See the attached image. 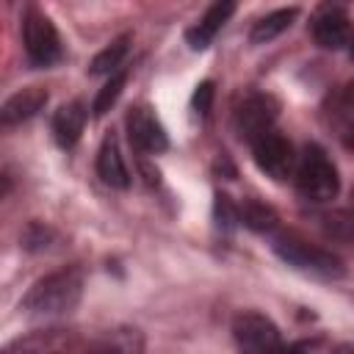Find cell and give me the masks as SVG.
I'll return each mask as SVG.
<instances>
[{
    "instance_id": "cell-1",
    "label": "cell",
    "mask_w": 354,
    "mask_h": 354,
    "mask_svg": "<svg viewBox=\"0 0 354 354\" xmlns=\"http://www.w3.org/2000/svg\"><path fill=\"white\" fill-rule=\"evenodd\" d=\"M83 296V271L77 266H66L36 279L22 296V313L30 318H61L77 307Z\"/></svg>"
},
{
    "instance_id": "cell-22",
    "label": "cell",
    "mask_w": 354,
    "mask_h": 354,
    "mask_svg": "<svg viewBox=\"0 0 354 354\" xmlns=\"http://www.w3.org/2000/svg\"><path fill=\"white\" fill-rule=\"evenodd\" d=\"M348 55H351V61H354V41H351V47H348Z\"/></svg>"
},
{
    "instance_id": "cell-17",
    "label": "cell",
    "mask_w": 354,
    "mask_h": 354,
    "mask_svg": "<svg viewBox=\"0 0 354 354\" xmlns=\"http://www.w3.org/2000/svg\"><path fill=\"white\" fill-rule=\"evenodd\" d=\"M238 221H243V227L254 230V232H271L277 227V213L274 207L257 202V199H246L241 207H238Z\"/></svg>"
},
{
    "instance_id": "cell-9",
    "label": "cell",
    "mask_w": 354,
    "mask_h": 354,
    "mask_svg": "<svg viewBox=\"0 0 354 354\" xmlns=\"http://www.w3.org/2000/svg\"><path fill=\"white\" fill-rule=\"evenodd\" d=\"M348 14L340 6H326L313 19V39L324 50H340L343 44H348Z\"/></svg>"
},
{
    "instance_id": "cell-11",
    "label": "cell",
    "mask_w": 354,
    "mask_h": 354,
    "mask_svg": "<svg viewBox=\"0 0 354 354\" xmlns=\"http://www.w3.org/2000/svg\"><path fill=\"white\" fill-rule=\"evenodd\" d=\"M326 122L335 130V136L354 149V80L346 83L335 97H329L326 105Z\"/></svg>"
},
{
    "instance_id": "cell-8",
    "label": "cell",
    "mask_w": 354,
    "mask_h": 354,
    "mask_svg": "<svg viewBox=\"0 0 354 354\" xmlns=\"http://www.w3.org/2000/svg\"><path fill=\"white\" fill-rule=\"evenodd\" d=\"M277 122V105L263 97V94H252L243 100V105L238 108V116H235V124H238V133L241 138L252 141L254 136L271 130Z\"/></svg>"
},
{
    "instance_id": "cell-18",
    "label": "cell",
    "mask_w": 354,
    "mask_h": 354,
    "mask_svg": "<svg viewBox=\"0 0 354 354\" xmlns=\"http://www.w3.org/2000/svg\"><path fill=\"white\" fill-rule=\"evenodd\" d=\"M124 83H127V69L113 72V75L105 80V86L97 91L94 105H91V113H94V116H105V113H108V111L116 105V100H119V94H122Z\"/></svg>"
},
{
    "instance_id": "cell-16",
    "label": "cell",
    "mask_w": 354,
    "mask_h": 354,
    "mask_svg": "<svg viewBox=\"0 0 354 354\" xmlns=\"http://www.w3.org/2000/svg\"><path fill=\"white\" fill-rule=\"evenodd\" d=\"M127 50H130V33H122L119 39H113L105 50H100V53L91 58L88 72H91V75H108V77H111L113 72L122 69V61H124Z\"/></svg>"
},
{
    "instance_id": "cell-4",
    "label": "cell",
    "mask_w": 354,
    "mask_h": 354,
    "mask_svg": "<svg viewBox=\"0 0 354 354\" xmlns=\"http://www.w3.org/2000/svg\"><path fill=\"white\" fill-rule=\"evenodd\" d=\"M22 44H25V55L33 66H53L61 58V39L58 30L53 25V19L39 11L36 6L25 8L22 14Z\"/></svg>"
},
{
    "instance_id": "cell-12",
    "label": "cell",
    "mask_w": 354,
    "mask_h": 354,
    "mask_svg": "<svg viewBox=\"0 0 354 354\" xmlns=\"http://www.w3.org/2000/svg\"><path fill=\"white\" fill-rule=\"evenodd\" d=\"M44 105H47V91H44L41 86H28V88L11 94V97L3 102V108H0V122H3L6 127L22 124V122H28L30 116H36Z\"/></svg>"
},
{
    "instance_id": "cell-2",
    "label": "cell",
    "mask_w": 354,
    "mask_h": 354,
    "mask_svg": "<svg viewBox=\"0 0 354 354\" xmlns=\"http://www.w3.org/2000/svg\"><path fill=\"white\" fill-rule=\"evenodd\" d=\"M296 188L307 202L324 205L332 202L340 194V174L335 160L326 155L321 144H304L299 158H296V171H293Z\"/></svg>"
},
{
    "instance_id": "cell-3",
    "label": "cell",
    "mask_w": 354,
    "mask_h": 354,
    "mask_svg": "<svg viewBox=\"0 0 354 354\" xmlns=\"http://www.w3.org/2000/svg\"><path fill=\"white\" fill-rule=\"evenodd\" d=\"M271 249L282 263H288V266H293L299 271H307V274H315V277H326V279H335V277L346 274V266H343V260L337 254H332L329 249L315 246V243H310V241H304V238H299L293 232L274 235Z\"/></svg>"
},
{
    "instance_id": "cell-5",
    "label": "cell",
    "mask_w": 354,
    "mask_h": 354,
    "mask_svg": "<svg viewBox=\"0 0 354 354\" xmlns=\"http://www.w3.org/2000/svg\"><path fill=\"white\" fill-rule=\"evenodd\" d=\"M232 337L241 354H282L285 343L277 324L254 310L238 313L232 321Z\"/></svg>"
},
{
    "instance_id": "cell-10",
    "label": "cell",
    "mask_w": 354,
    "mask_h": 354,
    "mask_svg": "<svg viewBox=\"0 0 354 354\" xmlns=\"http://www.w3.org/2000/svg\"><path fill=\"white\" fill-rule=\"evenodd\" d=\"M97 174L111 188H130V169H127L124 155L119 149L116 133L102 136V144L97 149Z\"/></svg>"
},
{
    "instance_id": "cell-20",
    "label": "cell",
    "mask_w": 354,
    "mask_h": 354,
    "mask_svg": "<svg viewBox=\"0 0 354 354\" xmlns=\"http://www.w3.org/2000/svg\"><path fill=\"white\" fill-rule=\"evenodd\" d=\"M213 94H216V88H213V83L210 80H205V83H199L196 86V91H194V111L199 113V116H207L210 113V105H213Z\"/></svg>"
},
{
    "instance_id": "cell-19",
    "label": "cell",
    "mask_w": 354,
    "mask_h": 354,
    "mask_svg": "<svg viewBox=\"0 0 354 354\" xmlns=\"http://www.w3.org/2000/svg\"><path fill=\"white\" fill-rule=\"evenodd\" d=\"M282 354H340V346H332L324 337H307V340H296L285 346Z\"/></svg>"
},
{
    "instance_id": "cell-7",
    "label": "cell",
    "mask_w": 354,
    "mask_h": 354,
    "mask_svg": "<svg viewBox=\"0 0 354 354\" xmlns=\"http://www.w3.org/2000/svg\"><path fill=\"white\" fill-rule=\"evenodd\" d=\"M124 127H127L130 144L144 155H158V152H163L169 147L166 127L160 124V119L155 116V111L149 105L130 108L127 116H124Z\"/></svg>"
},
{
    "instance_id": "cell-6",
    "label": "cell",
    "mask_w": 354,
    "mask_h": 354,
    "mask_svg": "<svg viewBox=\"0 0 354 354\" xmlns=\"http://www.w3.org/2000/svg\"><path fill=\"white\" fill-rule=\"evenodd\" d=\"M249 147H252V158H254L257 169L266 171L271 180H288V177H293L296 158L299 155L293 152V144L277 127L254 136L249 141Z\"/></svg>"
},
{
    "instance_id": "cell-14",
    "label": "cell",
    "mask_w": 354,
    "mask_h": 354,
    "mask_svg": "<svg viewBox=\"0 0 354 354\" xmlns=\"http://www.w3.org/2000/svg\"><path fill=\"white\" fill-rule=\"evenodd\" d=\"M83 124H86V105L80 100H72V102H64L55 113H53V136L58 141V147L64 149H72L83 133Z\"/></svg>"
},
{
    "instance_id": "cell-13",
    "label": "cell",
    "mask_w": 354,
    "mask_h": 354,
    "mask_svg": "<svg viewBox=\"0 0 354 354\" xmlns=\"http://www.w3.org/2000/svg\"><path fill=\"white\" fill-rule=\"evenodd\" d=\"M232 11H235V3H213V6L202 14V19H199L194 28L185 30L188 47H191V50H205V47L216 39V33L224 28V22L232 17Z\"/></svg>"
},
{
    "instance_id": "cell-15",
    "label": "cell",
    "mask_w": 354,
    "mask_h": 354,
    "mask_svg": "<svg viewBox=\"0 0 354 354\" xmlns=\"http://www.w3.org/2000/svg\"><path fill=\"white\" fill-rule=\"evenodd\" d=\"M296 17H299V8H296V6H290V8H277V11L266 14V17H260V19L252 25V30H249V41H252V44H268V41H274L277 36H282V33L293 25Z\"/></svg>"
},
{
    "instance_id": "cell-21",
    "label": "cell",
    "mask_w": 354,
    "mask_h": 354,
    "mask_svg": "<svg viewBox=\"0 0 354 354\" xmlns=\"http://www.w3.org/2000/svg\"><path fill=\"white\" fill-rule=\"evenodd\" d=\"M86 354H138L130 343H124V340H119V337H108V340H100L97 346H91Z\"/></svg>"
}]
</instances>
